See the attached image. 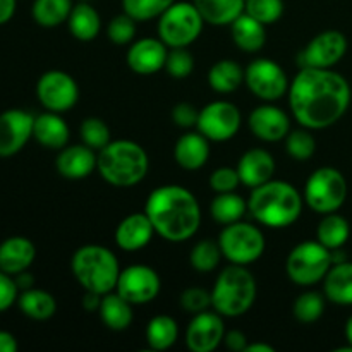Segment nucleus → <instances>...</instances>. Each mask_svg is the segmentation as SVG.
<instances>
[{"label": "nucleus", "mask_w": 352, "mask_h": 352, "mask_svg": "<svg viewBox=\"0 0 352 352\" xmlns=\"http://www.w3.org/2000/svg\"><path fill=\"white\" fill-rule=\"evenodd\" d=\"M85 2H89V0H85Z\"/></svg>", "instance_id": "nucleus-56"}, {"label": "nucleus", "mask_w": 352, "mask_h": 352, "mask_svg": "<svg viewBox=\"0 0 352 352\" xmlns=\"http://www.w3.org/2000/svg\"><path fill=\"white\" fill-rule=\"evenodd\" d=\"M210 143L201 133H186L174 146V158L184 170H199L208 162Z\"/></svg>", "instance_id": "nucleus-24"}, {"label": "nucleus", "mask_w": 352, "mask_h": 352, "mask_svg": "<svg viewBox=\"0 0 352 352\" xmlns=\"http://www.w3.org/2000/svg\"><path fill=\"white\" fill-rule=\"evenodd\" d=\"M244 82L258 98L275 102L289 91V79L284 69L270 58H256L244 71Z\"/></svg>", "instance_id": "nucleus-11"}, {"label": "nucleus", "mask_w": 352, "mask_h": 352, "mask_svg": "<svg viewBox=\"0 0 352 352\" xmlns=\"http://www.w3.org/2000/svg\"><path fill=\"white\" fill-rule=\"evenodd\" d=\"M155 229L146 213H131L116 229V243L124 251H140L148 246Z\"/></svg>", "instance_id": "nucleus-22"}, {"label": "nucleus", "mask_w": 352, "mask_h": 352, "mask_svg": "<svg viewBox=\"0 0 352 352\" xmlns=\"http://www.w3.org/2000/svg\"><path fill=\"white\" fill-rule=\"evenodd\" d=\"M323 294L340 306H352V263L342 261L330 267L323 278Z\"/></svg>", "instance_id": "nucleus-27"}, {"label": "nucleus", "mask_w": 352, "mask_h": 352, "mask_svg": "<svg viewBox=\"0 0 352 352\" xmlns=\"http://www.w3.org/2000/svg\"><path fill=\"white\" fill-rule=\"evenodd\" d=\"M212 306V292L201 287H189L181 294V308L191 315L206 311Z\"/></svg>", "instance_id": "nucleus-45"}, {"label": "nucleus", "mask_w": 352, "mask_h": 352, "mask_svg": "<svg viewBox=\"0 0 352 352\" xmlns=\"http://www.w3.org/2000/svg\"><path fill=\"white\" fill-rule=\"evenodd\" d=\"M17 284L10 278L9 274L0 270V311H6L16 302L17 299Z\"/></svg>", "instance_id": "nucleus-48"}, {"label": "nucleus", "mask_w": 352, "mask_h": 352, "mask_svg": "<svg viewBox=\"0 0 352 352\" xmlns=\"http://www.w3.org/2000/svg\"><path fill=\"white\" fill-rule=\"evenodd\" d=\"M36 95L41 105L50 112H67L78 103L79 88L71 74L64 71H48L38 79Z\"/></svg>", "instance_id": "nucleus-13"}, {"label": "nucleus", "mask_w": 352, "mask_h": 352, "mask_svg": "<svg viewBox=\"0 0 352 352\" xmlns=\"http://www.w3.org/2000/svg\"><path fill=\"white\" fill-rule=\"evenodd\" d=\"M302 198L313 212L323 215L337 212L347 198L346 177L333 167L318 168L306 181Z\"/></svg>", "instance_id": "nucleus-9"}, {"label": "nucleus", "mask_w": 352, "mask_h": 352, "mask_svg": "<svg viewBox=\"0 0 352 352\" xmlns=\"http://www.w3.org/2000/svg\"><path fill=\"white\" fill-rule=\"evenodd\" d=\"M244 352H275V347L268 346V344L253 342V344H248Z\"/></svg>", "instance_id": "nucleus-54"}, {"label": "nucleus", "mask_w": 352, "mask_h": 352, "mask_svg": "<svg viewBox=\"0 0 352 352\" xmlns=\"http://www.w3.org/2000/svg\"><path fill=\"white\" fill-rule=\"evenodd\" d=\"M144 213L150 219L155 234L170 243L191 239L201 223V208L196 196L175 184L153 189L144 205Z\"/></svg>", "instance_id": "nucleus-2"}, {"label": "nucleus", "mask_w": 352, "mask_h": 352, "mask_svg": "<svg viewBox=\"0 0 352 352\" xmlns=\"http://www.w3.org/2000/svg\"><path fill=\"white\" fill-rule=\"evenodd\" d=\"M175 0H122V9L136 21H150L160 17Z\"/></svg>", "instance_id": "nucleus-39"}, {"label": "nucleus", "mask_w": 352, "mask_h": 352, "mask_svg": "<svg viewBox=\"0 0 352 352\" xmlns=\"http://www.w3.org/2000/svg\"><path fill=\"white\" fill-rule=\"evenodd\" d=\"M14 12H16V0H0V24L9 23Z\"/></svg>", "instance_id": "nucleus-50"}, {"label": "nucleus", "mask_w": 352, "mask_h": 352, "mask_svg": "<svg viewBox=\"0 0 352 352\" xmlns=\"http://www.w3.org/2000/svg\"><path fill=\"white\" fill-rule=\"evenodd\" d=\"M241 184V177L237 168L220 167L210 175V188L215 192H232Z\"/></svg>", "instance_id": "nucleus-46"}, {"label": "nucleus", "mask_w": 352, "mask_h": 352, "mask_svg": "<svg viewBox=\"0 0 352 352\" xmlns=\"http://www.w3.org/2000/svg\"><path fill=\"white\" fill-rule=\"evenodd\" d=\"M287 95L292 116L306 129L333 126L351 105L349 82L332 69L301 67Z\"/></svg>", "instance_id": "nucleus-1"}, {"label": "nucleus", "mask_w": 352, "mask_h": 352, "mask_svg": "<svg viewBox=\"0 0 352 352\" xmlns=\"http://www.w3.org/2000/svg\"><path fill=\"white\" fill-rule=\"evenodd\" d=\"M226 327L219 313L203 311L192 316L186 329V346L192 352H212L223 342Z\"/></svg>", "instance_id": "nucleus-17"}, {"label": "nucleus", "mask_w": 352, "mask_h": 352, "mask_svg": "<svg viewBox=\"0 0 352 352\" xmlns=\"http://www.w3.org/2000/svg\"><path fill=\"white\" fill-rule=\"evenodd\" d=\"M168 47L160 38H141L131 45L126 60L133 72L141 76L155 74L165 67Z\"/></svg>", "instance_id": "nucleus-18"}, {"label": "nucleus", "mask_w": 352, "mask_h": 352, "mask_svg": "<svg viewBox=\"0 0 352 352\" xmlns=\"http://www.w3.org/2000/svg\"><path fill=\"white\" fill-rule=\"evenodd\" d=\"M347 52V38L337 30H327L316 34L298 55L301 67L332 69Z\"/></svg>", "instance_id": "nucleus-14"}, {"label": "nucleus", "mask_w": 352, "mask_h": 352, "mask_svg": "<svg viewBox=\"0 0 352 352\" xmlns=\"http://www.w3.org/2000/svg\"><path fill=\"white\" fill-rule=\"evenodd\" d=\"M72 7V0H34L31 14L40 26L57 28L69 19Z\"/></svg>", "instance_id": "nucleus-36"}, {"label": "nucleus", "mask_w": 352, "mask_h": 352, "mask_svg": "<svg viewBox=\"0 0 352 352\" xmlns=\"http://www.w3.org/2000/svg\"><path fill=\"white\" fill-rule=\"evenodd\" d=\"M256 299V280L243 265L223 268L212 289V308L220 316L237 318L246 315Z\"/></svg>", "instance_id": "nucleus-6"}, {"label": "nucleus", "mask_w": 352, "mask_h": 352, "mask_svg": "<svg viewBox=\"0 0 352 352\" xmlns=\"http://www.w3.org/2000/svg\"><path fill=\"white\" fill-rule=\"evenodd\" d=\"M349 222L342 215H337L336 212L327 213L322 222L318 223V229H316V241L329 248L330 251L342 248L349 239Z\"/></svg>", "instance_id": "nucleus-33"}, {"label": "nucleus", "mask_w": 352, "mask_h": 352, "mask_svg": "<svg viewBox=\"0 0 352 352\" xmlns=\"http://www.w3.org/2000/svg\"><path fill=\"white\" fill-rule=\"evenodd\" d=\"M285 151H287L294 160H309L316 151L315 136H313V134L309 133V129H306V127L291 131V133L285 136Z\"/></svg>", "instance_id": "nucleus-40"}, {"label": "nucleus", "mask_w": 352, "mask_h": 352, "mask_svg": "<svg viewBox=\"0 0 352 352\" xmlns=\"http://www.w3.org/2000/svg\"><path fill=\"white\" fill-rule=\"evenodd\" d=\"M33 138L45 148L62 150V148L67 146L71 134H69L67 122L57 112L48 110V112L34 117Z\"/></svg>", "instance_id": "nucleus-25"}, {"label": "nucleus", "mask_w": 352, "mask_h": 352, "mask_svg": "<svg viewBox=\"0 0 352 352\" xmlns=\"http://www.w3.org/2000/svg\"><path fill=\"white\" fill-rule=\"evenodd\" d=\"M248 126L258 140L267 141V143L285 140V136L291 133L289 131L291 129V120H289L287 113L274 105L256 107L250 113Z\"/></svg>", "instance_id": "nucleus-19"}, {"label": "nucleus", "mask_w": 352, "mask_h": 352, "mask_svg": "<svg viewBox=\"0 0 352 352\" xmlns=\"http://www.w3.org/2000/svg\"><path fill=\"white\" fill-rule=\"evenodd\" d=\"M36 256V248L26 237H9L0 244V270L17 275L28 270Z\"/></svg>", "instance_id": "nucleus-23"}, {"label": "nucleus", "mask_w": 352, "mask_h": 352, "mask_svg": "<svg viewBox=\"0 0 352 352\" xmlns=\"http://www.w3.org/2000/svg\"><path fill=\"white\" fill-rule=\"evenodd\" d=\"M96 162H98V155H95V150L82 143L62 148L55 160V167L62 177L78 181V179H85L93 174V170L96 168Z\"/></svg>", "instance_id": "nucleus-20"}, {"label": "nucleus", "mask_w": 352, "mask_h": 352, "mask_svg": "<svg viewBox=\"0 0 352 352\" xmlns=\"http://www.w3.org/2000/svg\"><path fill=\"white\" fill-rule=\"evenodd\" d=\"M72 274L85 291L105 296L116 291L120 275L116 254L100 244L81 246L71 260Z\"/></svg>", "instance_id": "nucleus-5"}, {"label": "nucleus", "mask_w": 352, "mask_h": 352, "mask_svg": "<svg viewBox=\"0 0 352 352\" xmlns=\"http://www.w3.org/2000/svg\"><path fill=\"white\" fill-rule=\"evenodd\" d=\"M160 277L146 265H131L120 270L116 292L131 305H146L160 294Z\"/></svg>", "instance_id": "nucleus-15"}, {"label": "nucleus", "mask_w": 352, "mask_h": 352, "mask_svg": "<svg viewBox=\"0 0 352 352\" xmlns=\"http://www.w3.org/2000/svg\"><path fill=\"white\" fill-rule=\"evenodd\" d=\"M244 82V69L236 60L223 58L215 62L208 71V85L220 95L234 93Z\"/></svg>", "instance_id": "nucleus-31"}, {"label": "nucleus", "mask_w": 352, "mask_h": 352, "mask_svg": "<svg viewBox=\"0 0 352 352\" xmlns=\"http://www.w3.org/2000/svg\"><path fill=\"white\" fill-rule=\"evenodd\" d=\"M219 246L222 254L234 265L254 263L265 251V237L258 227L246 222H234L220 232Z\"/></svg>", "instance_id": "nucleus-10"}, {"label": "nucleus", "mask_w": 352, "mask_h": 352, "mask_svg": "<svg viewBox=\"0 0 352 352\" xmlns=\"http://www.w3.org/2000/svg\"><path fill=\"white\" fill-rule=\"evenodd\" d=\"M302 201L298 189L284 181H272L253 188L248 210L256 222L265 227L282 229L289 227L301 217Z\"/></svg>", "instance_id": "nucleus-3"}, {"label": "nucleus", "mask_w": 352, "mask_h": 352, "mask_svg": "<svg viewBox=\"0 0 352 352\" xmlns=\"http://www.w3.org/2000/svg\"><path fill=\"white\" fill-rule=\"evenodd\" d=\"M201 14L192 2H174L158 17V38L168 48L189 47L203 31Z\"/></svg>", "instance_id": "nucleus-7"}, {"label": "nucleus", "mask_w": 352, "mask_h": 352, "mask_svg": "<svg viewBox=\"0 0 352 352\" xmlns=\"http://www.w3.org/2000/svg\"><path fill=\"white\" fill-rule=\"evenodd\" d=\"M248 210V203L244 201L243 196L237 195L236 191L232 192H217L213 198L212 205H210V213L215 222L222 223V226H229V223L239 222L243 215Z\"/></svg>", "instance_id": "nucleus-34"}, {"label": "nucleus", "mask_w": 352, "mask_h": 352, "mask_svg": "<svg viewBox=\"0 0 352 352\" xmlns=\"http://www.w3.org/2000/svg\"><path fill=\"white\" fill-rule=\"evenodd\" d=\"M292 311H294L296 320L301 323L318 322L322 318L323 311H325V296L315 291L305 292V294L298 296Z\"/></svg>", "instance_id": "nucleus-38"}, {"label": "nucleus", "mask_w": 352, "mask_h": 352, "mask_svg": "<svg viewBox=\"0 0 352 352\" xmlns=\"http://www.w3.org/2000/svg\"><path fill=\"white\" fill-rule=\"evenodd\" d=\"M222 256L219 241L203 239L192 246L191 253H189V263L199 274H210L219 267Z\"/></svg>", "instance_id": "nucleus-37"}, {"label": "nucleus", "mask_w": 352, "mask_h": 352, "mask_svg": "<svg viewBox=\"0 0 352 352\" xmlns=\"http://www.w3.org/2000/svg\"><path fill=\"white\" fill-rule=\"evenodd\" d=\"M34 117L26 110L12 109L0 113V157H12L33 136Z\"/></svg>", "instance_id": "nucleus-16"}, {"label": "nucleus", "mask_w": 352, "mask_h": 352, "mask_svg": "<svg viewBox=\"0 0 352 352\" xmlns=\"http://www.w3.org/2000/svg\"><path fill=\"white\" fill-rule=\"evenodd\" d=\"M198 117L199 110H196L192 103L181 102L172 109V120H174L175 126L182 127V129L195 127L198 124Z\"/></svg>", "instance_id": "nucleus-47"}, {"label": "nucleus", "mask_w": 352, "mask_h": 352, "mask_svg": "<svg viewBox=\"0 0 352 352\" xmlns=\"http://www.w3.org/2000/svg\"><path fill=\"white\" fill-rule=\"evenodd\" d=\"M16 284H17V287L23 289V291H26V289L33 287L34 277L31 274H28L26 270H24V272H21V274H17Z\"/></svg>", "instance_id": "nucleus-53"}, {"label": "nucleus", "mask_w": 352, "mask_h": 352, "mask_svg": "<svg viewBox=\"0 0 352 352\" xmlns=\"http://www.w3.org/2000/svg\"><path fill=\"white\" fill-rule=\"evenodd\" d=\"M69 31L72 36L79 41H91L98 36L100 28H102V19L96 12L95 7L89 2L79 0L71 10V16L67 19Z\"/></svg>", "instance_id": "nucleus-30"}, {"label": "nucleus", "mask_w": 352, "mask_h": 352, "mask_svg": "<svg viewBox=\"0 0 352 352\" xmlns=\"http://www.w3.org/2000/svg\"><path fill=\"white\" fill-rule=\"evenodd\" d=\"M79 136L86 146L100 151L110 143V127L98 117H88L79 126Z\"/></svg>", "instance_id": "nucleus-41"}, {"label": "nucleus", "mask_w": 352, "mask_h": 352, "mask_svg": "<svg viewBox=\"0 0 352 352\" xmlns=\"http://www.w3.org/2000/svg\"><path fill=\"white\" fill-rule=\"evenodd\" d=\"M17 342L16 337L9 332H2L0 330V352H16Z\"/></svg>", "instance_id": "nucleus-52"}, {"label": "nucleus", "mask_w": 352, "mask_h": 352, "mask_svg": "<svg viewBox=\"0 0 352 352\" xmlns=\"http://www.w3.org/2000/svg\"><path fill=\"white\" fill-rule=\"evenodd\" d=\"M346 339L347 342H349V346L352 347V315L349 316V320H347L346 323Z\"/></svg>", "instance_id": "nucleus-55"}, {"label": "nucleus", "mask_w": 352, "mask_h": 352, "mask_svg": "<svg viewBox=\"0 0 352 352\" xmlns=\"http://www.w3.org/2000/svg\"><path fill=\"white\" fill-rule=\"evenodd\" d=\"M17 302H19L21 311L28 318L38 320V322L52 318L57 311V302H55L54 296L47 291H41V289H26L17 298Z\"/></svg>", "instance_id": "nucleus-32"}, {"label": "nucleus", "mask_w": 352, "mask_h": 352, "mask_svg": "<svg viewBox=\"0 0 352 352\" xmlns=\"http://www.w3.org/2000/svg\"><path fill=\"white\" fill-rule=\"evenodd\" d=\"M136 23L138 21L127 16L126 12L113 17L109 23V28H107V34H109L110 41H113L116 45H126L133 41L134 36H136Z\"/></svg>", "instance_id": "nucleus-44"}, {"label": "nucleus", "mask_w": 352, "mask_h": 352, "mask_svg": "<svg viewBox=\"0 0 352 352\" xmlns=\"http://www.w3.org/2000/svg\"><path fill=\"white\" fill-rule=\"evenodd\" d=\"M223 342H226V347L229 351L244 352L248 346V337L241 330H230V332H226V336H223Z\"/></svg>", "instance_id": "nucleus-49"}, {"label": "nucleus", "mask_w": 352, "mask_h": 352, "mask_svg": "<svg viewBox=\"0 0 352 352\" xmlns=\"http://www.w3.org/2000/svg\"><path fill=\"white\" fill-rule=\"evenodd\" d=\"M179 337V327L172 316L158 315L148 322L146 342L155 351H167Z\"/></svg>", "instance_id": "nucleus-35"}, {"label": "nucleus", "mask_w": 352, "mask_h": 352, "mask_svg": "<svg viewBox=\"0 0 352 352\" xmlns=\"http://www.w3.org/2000/svg\"><path fill=\"white\" fill-rule=\"evenodd\" d=\"M244 12L261 24H274L284 14V0H246Z\"/></svg>", "instance_id": "nucleus-42"}, {"label": "nucleus", "mask_w": 352, "mask_h": 352, "mask_svg": "<svg viewBox=\"0 0 352 352\" xmlns=\"http://www.w3.org/2000/svg\"><path fill=\"white\" fill-rule=\"evenodd\" d=\"M192 3L212 26H230L246 7V0H192Z\"/></svg>", "instance_id": "nucleus-28"}, {"label": "nucleus", "mask_w": 352, "mask_h": 352, "mask_svg": "<svg viewBox=\"0 0 352 352\" xmlns=\"http://www.w3.org/2000/svg\"><path fill=\"white\" fill-rule=\"evenodd\" d=\"M199 133L208 141H229L239 133L241 129V112L234 103L212 102L199 110L198 124H196Z\"/></svg>", "instance_id": "nucleus-12"}, {"label": "nucleus", "mask_w": 352, "mask_h": 352, "mask_svg": "<svg viewBox=\"0 0 352 352\" xmlns=\"http://www.w3.org/2000/svg\"><path fill=\"white\" fill-rule=\"evenodd\" d=\"M100 305H102V296L86 291L85 298H82V308H85L86 311L91 313V311H98Z\"/></svg>", "instance_id": "nucleus-51"}, {"label": "nucleus", "mask_w": 352, "mask_h": 352, "mask_svg": "<svg viewBox=\"0 0 352 352\" xmlns=\"http://www.w3.org/2000/svg\"><path fill=\"white\" fill-rule=\"evenodd\" d=\"M150 160L141 144L131 140L110 141L98 151L96 170L116 188H131L146 177Z\"/></svg>", "instance_id": "nucleus-4"}, {"label": "nucleus", "mask_w": 352, "mask_h": 352, "mask_svg": "<svg viewBox=\"0 0 352 352\" xmlns=\"http://www.w3.org/2000/svg\"><path fill=\"white\" fill-rule=\"evenodd\" d=\"M230 36L239 50L254 54L265 47L267 31H265V24L251 17L250 14L243 12L230 24Z\"/></svg>", "instance_id": "nucleus-26"}, {"label": "nucleus", "mask_w": 352, "mask_h": 352, "mask_svg": "<svg viewBox=\"0 0 352 352\" xmlns=\"http://www.w3.org/2000/svg\"><path fill=\"white\" fill-rule=\"evenodd\" d=\"M237 172H239L241 184L251 189L258 188L274 179L275 160L263 148H253L241 157Z\"/></svg>", "instance_id": "nucleus-21"}, {"label": "nucleus", "mask_w": 352, "mask_h": 352, "mask_svg": "<svg viewBox=\"0 0 352 352\" xmlns=\"http://www.w3.org/2000/svg\"><path fill=\"white\" fill-rule=\"evenodd\" d=\"M133 306L127 299L117 292H109V294L102 296V305H100V318H102L103 325L116 332H122V330L129 329V325L134 320Z\"/></svg>", "instance_id": "nucleus-29"}, {"label": "nucleus", "mask_w": 352, "mask_h": 352, "mask_svg": "<svg viewBox=\"0 0 352 352\" xmlns=\"http://www.w3.org/2000/svg\"><path fill=\"white\" fill-rule=\"evenodd\" d=\"M164 69L174 79H184L195 69V57L191 55V52H188V47L170 48Z\"/></svg>", "instance_id": "nucleus-43"}, {"label": "nucleus", "mask_w": 352, "mask_h": 352, "mask_svg": "<svg viewBox=\"0 0 352 352\" xmlns=\"http://www.w3.org/2000/svg\"><path fill=\"white\" fill-rule=\"evenodd\" d=\"M332 267V251L318 241H305L289 253L285 272L296 285L309 287L323 282Z\"/></svg>", "instance_id": "nucleus-8"}]
</instances>
